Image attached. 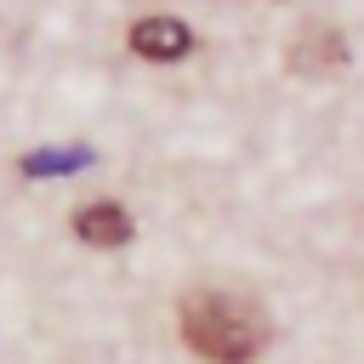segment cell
<instances>
[{
	"instance_id": "1",
	"label": "cell",
	"mask_w": 364,
	"mask_h": 364,
	"mask_svg": "<svg viewBox=\"0 0 364 364\" xmlns=\"http://www.w3.org/2000/svg\"><path fill=\"white\" fill-rule=\"evenodd\" d=\"M176 324H182V341L210 364H250L267 347L262 307L228 290H188L176 307Z\"/></svg>"
},
{
	"instance_id": "2",
	"label": "cell",
	"mask_w": 364,
	"mask_h": 364,
	"mask_svg": "<svg viewBox=\"0 0 364 364\" xmlns=\"http://www.w3.org/2000/svg\"><path fill=\"white\" fill-rule=\"evenodd\" d=\"M131 51L148 63H182L193 51V34L176 17H142V23H131Z\"/></svg>"
},
{
	"instance_id": "3",
	"label": "cell",
	"mask_w": 364,
	"mask_h": 364,
	"mask_svg": "<svg viewBox=\"0 0 364 364\" xmlns=\"http://www.w3.org/2000/svg\"><path fill=\"white\" fill-rule=\"evenodd\" d=\"M74 233L85 245H97V250H119V245H131V216L114 199H97L85 210H74Z\"/></svg>"
},
{
	"instance_id": "4",
	"label": "cell",
	"mask_w": 364,
	"mask_h": 364,
	"mask_svg": "<svg viewBox=\"0 0 364 364\" xmlns=\"http://www.w3.org/2000/svg\"><path fill=\"white\" fill-rule=\"evenodd\" d=\"M341 57H347V46H341L336 28H307L290 46V68L296 74H330V68H341Z\"/></svg>"
},
{
	"instance_id": "5",
	"label": "cell",
	"mask_w": 364,
	"mask_h": 364,
	"mask_svg": "<svg viewBox=\"0 0 364 364\" xmlns=\"http://www.w3.org/2000/svg\"><path fill=\"white\" fill-rule=\"evenodd\" d=\"M80 165H91V148H46V154L23 159V176H57V171H80Z\"/></svg>"
}]
</instances>
